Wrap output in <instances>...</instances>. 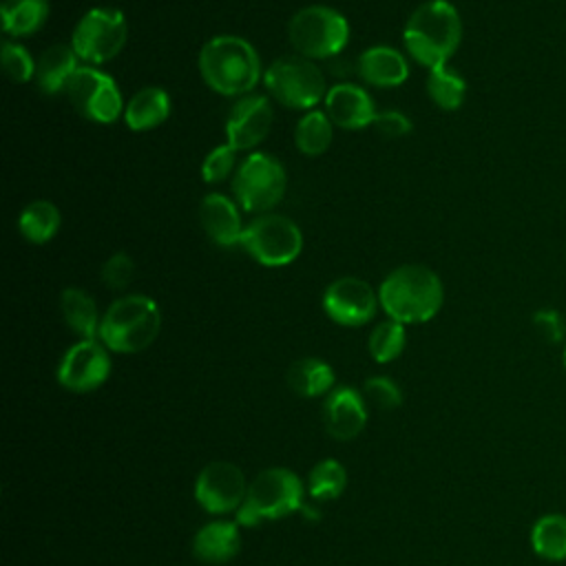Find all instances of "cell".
<instances>
[{
  "label": "cell",
  "instance_id": "29",
  "mask_svg": "<svg viewBox=\"0 0 566 566\" xmlns=\"http://www.w3.org/2000/svg\"><path fill=\"white\" fill-rule=\"evenodd\" d=\"M427 93L431 97V102L436 106H440L442 111H455L462 106L464 102V93H467V84L462 80V75H458L455 71H451L447 64L429 69V77H427Z\"/></svg>",
  "mask_w": 566,
  "mask_h": 566
},
{
  "label": "cell",
  "instance_id": "35",
  "mask_svg": "<svg viewBox=\"0 0 566 566\" xmlns=\"http://www.w3.org/2000/svg\"><path fill=\"white\" fill-rule=\"evenodd\" d=\"M135 274V263L126 252H115L102 265V281L111 290H124Z\"/></svg>",
  "mask_w": 566,
  "mask_h": 566
},
{
  "label": "cell",
  "instance_id": "6",
  "mask_svg": "<svg viewBox=\"0 0 566 566\" xmlns=\"http://www.w3.org/2000/svg\"><path fill=\"white\" fill-rule=\"evenodd\" d=\"M287 38L298 55L307 60H329L345 49L349 40V24L336 9L310 4L292 15Z\"/></svg>",
  "mask_w": 566,
  "mask_h": 566
},
{
  "label": "cell",
  "instance_id": "12",
  "mask_svg": "<svg viewBox=\"0 0 566 566\" xmlns=\"http://www.w3.org/2000/svg\"><path fill=\"white\" fill-rule=\"evenodd\" d=\"M248 482L243 471L226 460H214L201 469L195 484V497L208 513L223 515L239 511L248 495Z\"/></svg>",
  "mask_w": 566,
  "mask_h": 566
},
{
  "label": "cell",
  "instance_id": "16",
  "mask_svg": "<svg viewBox=\"0 0 566 566\" xmlns=\"http://www.w3.org/2000/svg\"><path fill=\"white\" fill-rule=\"evenodd\" d=\"M325 113L334 126L345 130H363L376 119V106L365 88L352 82H340L327 88Z\"/></svg>",
  "mask_w": 566,
  "mask_h": 566
},
{
  "label": "cell",
  "instance_id": "2",
  "mask_svg": "<svg viewBox=\"0 0 566 566\" xmlns=\"http://www.w3.org/2000/svg\"><path fill=\"white\" fill-rule=\"evenodd\" d=\"M402 40L418 64L427 69L447 64L462 40V20L458 9L447 0L422 2L409 15Z\"/></svg>",
  "mask_w": 566,
  "mask_h": 566
},
{
  "label": "cell",
  "instance_id": "31",
  "mask_svg": "<svg viewBox=\"0 0 566 566\" xmlns=\"http://www.w3.org/2000/svg\"><path fill=\"white\" fill-rule=\"evenodd\" d=\"M405 343H407L405 325L389 318L385 323H378L369 334V354L376 363H391L402 354Z\"/></svg>",
  "mask_w": 566,
  "mask_h": 566
},
{
  "label": "cell",
  "instance_id": "4",
  "mask_svg": "<svg viewBox=\"0 0 566 566\" xmlns=\"http://www.w3.org/2000/svg\"><path fill=\"white\" fill-rule=\"evenodd\" d=\"M161 329L159 305L144 294H126L108 305L99 323V340L117 354H135L153 345Z\"/></svg>",
  "mask_w": 566,
  "mask_h": 566
},
{
  "label": "cell",
  "instance_id": "23",
  "mask_svg": "<svg viewBox=\"0 0 566 566\" xmlns=\"http://www.w3.org/2000/svg\"><path fill=\"white\" fill-rule=\"evenodd\" d=\"M60 310L64 323L82 338H95L99 334V314L95 301L80 287H66L60 296Z\"/></svg>",
  "mask_w": 566,
  "mask_h": 566
},
{
  "label": "cell",
  "instance_id": "30",
  "mask_svg": "<svg viewBox=\"0 0 566 566\" xmlns=\"http://www.w3.org/2000/svg\"><path fill=\"white\" fill-rule=\"evenodd\" d=\"M347 486V473L340 462L334 458L321 460L318 464L312 467L307 475V491L314 500L325 502V500H336Z\"/></svg>",
  "mask_w": 566,
  "mask_h": 566
},
{
  "label": "cell",
  "instance_id": "28",
  "mask_svg": "<svg viewBox=\"0 0 566 566\" xmlns=\"http://www.w3.org/2000/svg\"><path fill=\"white\" fill-rule=\"evenodd\" d=\"M334 137V124L323 111H307L298 122L294 130V144L298 153L316 157L323 155Z\"/></svg>",
  "mask_w": 566,
  "mask_h": 566
},
{
  "label": "cell",
  "instance_id": "11",
  "mask_svg": "<svg viewBox=\"0 0 566 566\" xmlns=\"http://www.w3.org/2000/svg\"><path fill=\"white\" fill-rule=\"evenodd\" d=\"M66 95L73 108L95 124H113L126 108L115 80L95 66H80L66 86Z\"/></svg>",
  "mask_w": 566,
  "mask_h": 566
},
{
  "label": "cell",
  "instance_id": "19",
  "mask_svg": "<svg viewBox=\"0 0 566 566\" xmlns=\"http://www.w3.org/2000/svg\"><path fill=\"white\" fill-rule=\"evenodd\" d=\"M356 73L371 86L391 88L409 77L407 57L391 46H369L356 60Z\"/></svg>",
  "mask_w": 566,
  "mask_h": 566
},
{
  "label": "cell",
  "instance_id": "21",
  "mask_svg": "<svg viewBox=\"0 0 566 566\" xmlns=\"http://www.w3.org/2000/svg\"><path fill=\"white\" fill-rule=\"evenodd\" d=\"M77 53L69 44L49 46L35 62V84L46 95H57L66 91L77 66Z\"/></svg>",
  "mask_w": 566,
  "mask_h": 566
},
{
  "label": "cell",
  "instance_id": "36",
  "mask_svg": "<svg viewBox=\"0 0 566 566\" xmlns=\"http://www.w3.org/2000/svg\"><path fill=\"white\" fill-rule=\"evenodd\" d=\"M533 325H535L537 334L551 345L562 343L566 336V321L557 310H551V307L537 310L533 314Z\"/></svg>",
  "mask_w": 566,
  "mask_h": 566
},
{
  "label": "cell",
  "instance_id": "3",
  "mask_svg": "<svg viewBox=\"0 0 566 566\" xmlns=\"http://www.w3.org/2000/svg\"><path fill=\"white\" fill-rule=\"evenodd\" d=\"M203 82L219 95H248L261 80V60L254 46L239 35H214L199 53Z\"/></svg>",
  "mask_w": 566,
  "mask_h": 566
},
{
  "label": "cell",
  "instance_id": "20",
  "mask_svg": "<svg viewBox=\"0 0 566 566\" xmlns=\"http://www.w3.org/2000/svg\"><path fill=\"white\" fill-rule=\"evenodd\" d=\"M241 548V533L237 522L217 520L201 526L192 539V553L206 564L230 562Z\"/></svg>",
  "mask_w": 566,
  "mask_h": 566
},
{
  "label": "cell",
  "instance_id": "38",
  "mask_svg": "<svg viewBox=\"0 0 566 566\" xmlns=\"http://www.w3.org/2000/svg\"><path fill=\"white\" fill-rule=\"evenodd\" d=\"M562 360H564V369H566V347H564V356H562Z\"/></svg>",
  "mask_w": 566,
  "mask_h": 566
},
{
  "label": "cell",
  "instance_id": "33",
  "mask_svg": "<svg viewBox=\"0 0 566 566\" xmlns=\"http://www.w3.org/2000/svg\"><path fill=\"white\" fill-rule=\"evenodd\" d=\"M234 148L226 142L217 148H212L203 164H201V177L206 184H219L223 181L230 172H232V166H234Z\"/></svg>",
  "mask_w": 566,
  "mask_h": 566
},
{
  "label": "cell",
  "instance_id": "13",
  "mask_svg": "<svg viewBox=\"0 0 566 566\" xmlns=\"http://www.w3.org/2000/svg\"><path fill=\"white\" fill-rule=\"evenodd\" d=\"M111 374V358L106 354L104 343L95 338H82L71 345L60 365H57V382L75 394H86L106 382Z\"/></svg>",
  "mask_w": 566,
  "mask_h": 566
},
{
  "label": "cell",
  "instance_id": "27",
  "mask_svg": "<svg viewBox=\"0 0 566 566\" xmlns=\"http://www.w3.org/2000/svg\"><path fill=\"white\" fill-rule=\"evenodd\" d=\"M531 546L548 562L566 559V515L551 513L539 517L531 528Z\"/></svg>",
  "mask_w": 566,
  "mask_h": 566
},
{
  "label": "cell",
  "instance_id": "24",
  "mask_svg": "<svg viewBox=\"0 0 566 566\" xmlns=\"http://www.w3.org/2000/svg\"><path fill=\"white\" fill-rule=\"evenodd\" d=\"M287 385L296 396L316 398L334 387V369L321 358H301L290 365Z\"/></svg>",
  "mask_w": 566,
  "mask_h": 566
},
{
  "label": "cell",
  "instance_id": "34",
  "mask_svg": "<svg viewBox=\"0 0 566 566\" xmlns=\"http://www.w3.org/2000/svg\"><path fill=\"white\" fill-rule=\"evenodd\" d=\"M365 398L369 402H374L378 409H396L402 402V394L400 387L387 378V376H374L365 380Z\"/></svg>",
  "mask_w": 566,
  "mask_h": 566
},
{
  "label": "cell",
  "instance_id": "8",
  "mask_svg": "<svg viewBox=\"0 0 566 566\" xmlns=\"http://www.w3.org/2000/svg\"><path fill=\"white\" fill-rule=\"evenodd\" d=\"M241 245L256 263L281 268L301 254L303 234L290 217L265 212L245 226Z\"/></svg>",
  "mask_w": 566,
  "mask_h": 566
},
{
  "label": "cell",
  "instance_id": "14",
  "mask_svg": "<svg viewBox=\"0 0 566 566\" xmlns=\"http://www.w3.org/2000/svg\"><path fill=\"white\" fill-rule=\"evenodd\" d=\"M378 303L374 287L358 276H340L323 292L325 314L343 327H360L369 323Z\"/></svg>",
  "mask_w": 566,
  "mask_h": 566
},
{
  "label": "cell",
  "instance_id": "25",
  "mask_svg": "<svg viewBox=\"0 0 566 566\" xmlns=\"http://www.w3.org/2000/svg\"><path fill=\"white\" fill-rule=\"evenodd\" d=\"M60 221H62V217H60L57 206L46 199H38L22 208V212L18 217V230L29 243L42 245V243H49L57 234Z\"/></svg>",
  "mask_w": 566,
  "mask_h": 566
},
{
  "label": "cell",
  "instance_id": "26",
  "mask_svg": "<svg viewBox=\"0 0 566 566\" xmlns=\"http://www.w3.org/2000/svg\"><path fill=\"white\" fill-rule=\"evenodd\" d=\"M2 29L9 35H31L49 18V0H2Z\"/></svg>",
  "mask_w": 566,
  "mask_h": 566
},
{
  "label": "cell",
  "instance_id": "22",
  "mask_svg": "<svg viewBox=\"0 0 566 566\" xmlns=\"http://www.w3.org/2000/svg\"><path fill=\"white\" fill-rule=\"evenodd\" d=\"M170 115V97L159 86L139 88L124 108V119L130 130L144 133L157 128Z\"/></svg>",
  "mask_w": 566,
  "mask_h": 566
},
{
  "label": "cell",
  "instance_id": "37",
  "mask_svg": "<svg viewBox=\"0 0 566 566\" xmlns=\"http://www.w3.org/2000/svg\"><path fill=\"white\" fill-rule=\"evenodd\" d=\"M382 137L396 139V137H405L413 130V124L407 115H402L400 111H382L376 115L374 124H371Z\"/></svg>",
  "mask_w": 566,
  "mask_h": 566
},
{
  "label": "cell",
  "instance_id": "7",
  "mask_svg": "<svg viewBox=\"0 0 566 566\" xmlns=\"http://www.w3.org/2000/svg\"><path fill=\"white\" fill-rule=\"evenodd\" d=\"M268 93L287 108H312L325 99V77L321 69L303 55H285L274 60L265 73Z\"/></svg>",
  "mask_w": 566,
  "mask_h": 566
},
{
  "label": "cell",
  "instance_id": "10",
  "mask_svg": "<svg viewBox=\"0 0 566 566\" xmlns=\"http://www.w3.org/2000/svg\"><path fill=\"white\" fill-rule=\"evenodd\" d=\"M126 18L115 7L88 9L75 24L71 46L80 60L88 64H104L113 60L126 44Z\"/></svg>",
  "mask_w": 566,
  "mask_h": 566
},
{
  "label": "cell",
  "instance_id": "1",
  "mask_svg": "<svg viewBox=\"0 0 566 566\" xmlns=\"http://www.w3.org/2000/svg\"><path fill=\"white\" fill-rule=\"evenodd\" d=\"M378 301L389 318L413 325L438 314L444 301V287L431 268L407 263L387 274L378 287Z\"/></svg>",
  "mask_w": 566,
  "mask_h": 566
},
{
  "label": "cell",
  "instance_id": "15",
  "mask_svg": "<svg viewBox=\"0 0 566 566\" xmlns=\"http://www.w3.org/2000/svg\"><path fill=\"white\" fill-rule=\"evenodd\" d=\"M272 104L265 95H243L239 97L226 119V142L234 150H245L259 146L272 128Z\"/></svg>",
  "mask_w": 566,
  "mask_h": 566
},
{
  "label": "cell",
  "instance_id": "5",
  "mask_svg": "<svg viewBox=\"0 0 566 566\" xmlns=\"http://www.w3.org/2000/svg\"><path fill=\"white\" fill-rule=\"evenodd\" d=\"M303 506V482L301 478L283 467L261 471L248 486V495L237 511V524L256 526L301 511Z\"/></svg>",
  "mask_w": 566,
  "mask_h": 566
},
{
  "label": "cell",
  "instance_id": "17",
  "mask_svg": "<svg viewBox=\"0 0 566 566\" xmlns=\"http://www.w3.org/2000/svg\"><path fill=\"white\" fill-rule=\"evenodd\" d=\"M323 422L327 433L340 442L356 438L367 422L363 396L352 387H336L325 400Z\"/></svg>",
  "mask_w": 566,
  "mask_h": 566
},
{
  "label": "cell",
  "instance_id": "9",
  "mask_svg": "<svg viewBox=\"0 0 566 566\" xmlns=\"http://www.w3.org/2000/svg\"><path fill=\"white\" fill-rule=\"evenodd\" d=\"M287 186V175L283 164L268 153L248 155L234 172L232 190L237 201L248 212H268L274 208Z\"/></svg>",
  "mask_w": 566,
  "mask_h": 566
},
{
  "label": "cell",
  "instance_id": "32",
  "mask_svg": "<svg viewBox=\"0 0 566 566\" xmlns=\"http://www.w3.org/2000/svg\"><path fill=\"white\" fill-rule=\"evenodd\" d=\"M2 69L11 82L24 84L35 75V62L31 53L15 42H2Z\"/></svg>",
  "mask_w": 566,
  "mask_h": 566
},
{
  "label": "cell",
  "instance_id": "18",
  "mask_svg": "<svg viewBox=\"0 0 566 566\" xmlns=\"http://www.w3.org/2000/svg\"><path fill=\"white\" fill-rule=\"evenodd\" d=\"M199 221L206 230L208 239L221 248L241 245L243 226L239 210L232 199H228L221 192H210L199 203Z\"/></svg>",
  "mask_w": 566,
  "mask_h": 566
}]
</instances>
